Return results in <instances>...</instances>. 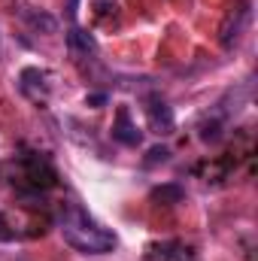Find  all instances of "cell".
Here are the masks:
<instances>
[{"label":"cell","instance_id":"obj_9","mask_svg":"<svg viewBox=\"0 0 258 261\" xmlns=\"http://www.w3.org/2000/svg\"><path fill=\"white\" fill-rule=\"evenodd\" d=\"M219 137H222V125H219V119L200 122V140H203V143H216Z\"/></svg>","mask_w":258,"mask_h":261},{"label":"cell","instance_id":"obj_10","mask_svg":"<svg viewBox=\"0 0 258 261\" xmlns=\"http://www.w3.org/2000/svg\"><path fill=\"white\" fill-rule=\"evenodd\" d=\"M167 158H170V149H167V146H152V149L146 152V161H143V164H146V167H155V164H164Z\"/></svg>","mask_w":258,"mask_h":261},{"label":"cell","instance_id":"obj_5","mask_svg":"<svg viewBox=\"0 0 258 261\" xmlns=\"http://www.w3.org/2000/svg\"><path fill=\"white\" fill-rule=\"evenodd\" d=\"M24 167H28V179L34 182V186H55V170L40 158V155H28L24 158Z\"/></svg>","mask_w":258,"mask_h":261},{"label":"cell","instance_id":"obj_1","mask_svg":"<svg viewBox=\"0 0 258 261\" xmlns=\"http://www.w3.org/2000/svg\"><path fill=\"white\" fill-rule=\"evenodd\" d=\"M58 228H61L67 243L73 249L85 252V255H104V252H113V246H116L113 231H107L104 225H97L76 203H64V210L58 216Z\"/></svg>","mask_w":258,"mask_h":261},{"label":"cell","instance_id":"obj_6","mask_svg":"<svg viewBox=\"0 0 258 261\" xmlns=\"http://www.w3.org/2000/svg\"><path fill=\"white\" fill-rule=\"evenodd\" d=\"M183 197H186L183 186H176V182H164V186L152 189L149 200H152V203H161V206H173V203H179Z\"/></svg>","mask_w":258,"mask_h":261},{"label":"cell","instance_id":"obj_4","mask_svg":"<svg viewBox=\"0 0 258 261\" xmlns=\"http://www.w3.org/2000/svg\"><path fill=\"white\" fill-rule=\"evenodd\" d=\"M146 113H149V125H152L155 134H170L173 130V113L164 100H152L146 107Z\"/></svg>","mask_w":258,"mask_h":261},{"label":"cell","instance_id":"obj_11","mask_svg":"<svg viewBox=\"0 0 258 261\" xmlns=\"http://www.w3.org/2000/svg\"><path fill=\"white\" fill-rule=\"evenodd\" d=\"M85 103H88V107H104V103H107V94H88Z\"/></svg>","mask_w":258,"mask_h":261},{"label":"cell","instance_id":"obj_7","mask_svg":"<svg viewBox=\"0 0 258 261\" xmlns=\"http://www.w3.org/2000/svg\"><path fill=\"white\" fill-rule=\"evenodd\" d=\"M67 46H70L73 52H85V55L97 49L94 37H91L88 31H82V28H73V31H67Z\"/></svg>","mask_w":258,"mask_h":261},{"label":"cell","instance_id":"obj_3","mask_svg":"<svg viewBox=\"0 0 258 261\" xmlns=\"http://www.w3.org/2000/svg\"><path fill=\"white\" fill-rule=\"evenodd\" d=\"M113 140H119L122 146H137L140 143V128L131 122V113L125 107L116 110V122H113Z\"/></svg>","mask_w":258,"mask_h":261},{"label":"cell","instance_id":"obj_2","mask_svg":"<svg viewBox=\"0 0 258 261\" xmlns=\"http://www.w3.org/2000/svg\"><path fill=\"white\" fill-rule=\"evenodd\" d=\"M246 21H249V3H246V0H240V3L234 6V12H228V15H225V21H222V31H219L222 46H234V43L240 40V34H243Z\"/></svg>","mask_w":258,"mask_h":261},{"label":"cell","instance_id":"obj_8","mask_svg":"<svg viewBox=\"0 0 258 261\" xmlns=\"http://www.w3.org/2000/svg\"><path fill=\"white\" fill-rule=\"evenodd\" d=\"M28 21H31L37 31H43V34H55V28H58V21H55L52 15H46V12H31Z\"/></svg>","mask_w":258,"mask_h":261},{"label":"cell","instance_id":"obj_12","mask_svg":"<svg viewBox=\"0 0 258 261\" xmlns=\"http://www.w3.org/2000/svg\"><path fill=\"white\" fill-rule=\"evenodd\" d=\"M67 15H70V18H76V0H70V9H67Z\"/></svg>","mask_w":258,"mask_h":261}]
</instances>
